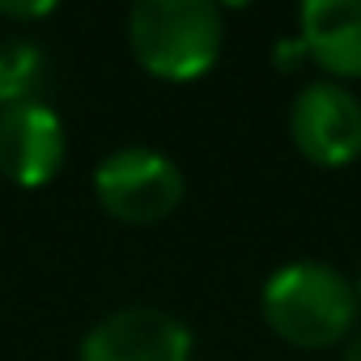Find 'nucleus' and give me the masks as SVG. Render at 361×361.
<instances>
[{
    "instance_id": "obj_6",
    "label": "nucleus",
    "mask_w": 361,
    "mask_h": 361,
    "mask_svg": "<svg viewBox=\"0 0 361 361\" xmlns=\"http://www.w3.org/2000/svg\"><path fill=\"white\" fill-rule=\"evenodd\" d=\"M64 123L51 106L18 102L0 111V174L18 188H43L64 166Z\"/></svg>"
},
{
    "instance_id": "obj_10",
    "label": "nucleus",
    "mask_w": 361,
    "mask_h": 361,
    "mask_svg": "<svg viewBox=\"0 0 361 361\" xmlns=\"http://www.w3.org/2000/svg\"><path fill=\"white\" fill-rule=\"evenodd\" d=\"M340 361H361V331H353L340 348Z\"/></svg>"
},
{
    "instance_id": "obj_7",
    "label": "nucleus",
    "mask_w": 361,
    "mask_h": 361,
    "mask_svg": "<svg viewBox=\"0 0 361 361\" xmlns=\"http://www.w3.org/2000/svg\"><path fill=\"white\" fill-rule=\"evenodd\" d=\"M298 47L327 81L361 77V0H306L298 9Z\"/></svg>"
},
{
    "instance_id": "obj_1",
    "label": "nucleus",
    "mask_w": 361,
    "mask_h": 361,
    "mask_svg": "<svg viewBox=\"0 0 361 361\" xmlns=\"http://www.w3.org/2000/svg\"><path fill=\"white\" fill-rule=\"evenodd\" d=\"M259 314L293 348H336L357 331L361 298L357 281H348L336 264L323 259H289L259 289Z\"/></svg>"
},
{
    "instance_id": "obj_5",
    "label": "nucleus",
    "mask_w": 361,
    "mask_h": 361,
    "mask_svg": "<svg viewBox=\"0 0 361 361\" xmlns=\"http://www.w3.org/2000/svg\"><path fill=\"white\" fill-rule=\"evenodd\" d=\"M81 361H192V331L161 306H119L85 331Z\"/></svg>"
},
{
    "instance_id": "obj_4",
    "label": "nucleus",
    "mask_w": 361,
    "mask_h": 361,
    "mask_svg": "<svg viewBox=\"0 0 361 361\" xmlns=\"http://www.w3.org/2000/svg\"><path fill=\"white\" fill-rule=\"evenodd\" d=\"M293 149L323 170L353 166L361 157V98L344 81H310L289 106Z\"/></svg>"
},
{
    "instance_id": "obj_8",
    "label": "nucleus",
    "mask_w": 361,
    "mask_h": 361,
    "mask_svg": "<svg viewBox=\"0 0 361 361\" xmlns=\"http://www.w3.org/2000/svg\"><path fill=\"white\" fill-rule=\"evenodd\" d=\"M39 77H43V51L30 39L0 43V111L18 102H35Z\"/></svg>"
},
{
    "instance_id": "obj_9",
    "label": "nucleus",
    "mask_w": 361,
    "mask_h": 361,
    "mask_svg": "<svg viewBox=\"0 0 361 361\" xmlns=\"http://www.w3.org/2000/svg\"><path fill=\"white\" fill-rule=\"evenodd\" d=\"M56 5L43 0V5H0V18L5 22H39V18H51Z\"/></svg>"
},
{
    "instance_id": "obj_2",
    "label": "nucleus",
    "mask_w": 361,
    "mask_h": 361,
    "mask_svg": "<svg viewBox=\"0 0 361 361\" xmlns=\"http://www.w3.org/2000/svg\"><path fill=\"white\" fill-rule=\"evenodd\" d=\"M226 22L213 0H136L128 9V47L157 81H200L213 73Z\"/></svg>"
},
{
    "instance_id": "obj_11",
    "label": "nucleus",
    "mask_w": 361,
    "mask_h": 361,
    "mask_svg": "<svg viewBox=\"0 0 361 361\" xmlns=\"http://www.w3.org/2000/svg\"><path fill=\"white\" fill-rule=\"evenodd\" d=\"M357 298H361V276H357Z\"/></svg>"
},
{
    "instance_id": "obj_3",
    "label": "nucleus",
    "mask_w": 361,
    "mask_h": 361,
    "mask_svg": "<svg viewBox=\"0 0 361 361\" xmlns=\"http://www.w3.org/2000/svg\"><path fill=\"white\" fill-rule=\"evenodd\" d=\"M183 170H178L166 153L128 145L106 153L94 166V196L106 217L123 226H153L166 221L178 204H183Z\"/></svg>"
}]
</instances>
